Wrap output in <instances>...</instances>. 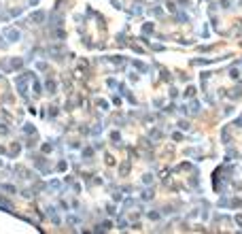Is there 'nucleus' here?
<instances>
[{
	"label": "nucleus",
	"instance_id": "obj_1",
	"mask_svg": "<svg viewBox=\"0 0 242 234\" xmlns=\"http://www.w3.org/2000/svg\"><path fill=\"white\" fill-rule=\"evenodd\" d=\"M30 19H32V21H43V19H45V13H43V11H38V13H34Z\"/></svg>",
	"mask_w": 242,
	"mask_h": 234
},
{
	"label": "nucleus",
	"instance_id": "obj_2",
	"mask_svg": "<svg viewBox=\"0 0 242 234\" xmlns=\"http://www.w3.org/2000/svg\"><path fill=\"white\" fill-rule=\"evenodd\" d=\"M7 34H9V38H19V32H17V30H9Z\"/></svg>",
	"mask_w": 242,
	"mask_h": 234
}]
</instances>
